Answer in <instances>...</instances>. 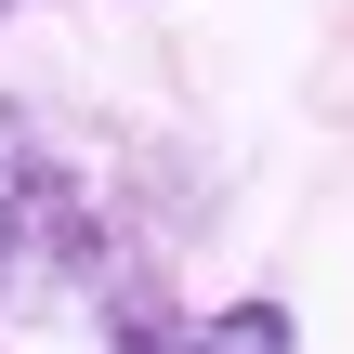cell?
Returning a JSON list of instances; mask_svg holds the SVG:
<instances>
[{
  "instance_id": "cell-1",
  "label": "cell",
  "mask_w": 354,
  "mask_h": 354,
  "mask_svg": "<svg viewBox=\"0 0 354 354\" xmlns=\"http://www.w3.org/2000/svg\"><path fill=\"white\" fill-rule=\"evenodd\" d=\"M66 263H92V197L53 171V131L0 92V289H39Z\"/></svg>"
},
{
  "instance_id": "cell-2",
  "label": "cell",
  "mask_w": 354,
  "mask_h": 354,
  "mask_svg": "<svg viewBox=\"0 0 354 354\" xmlns=\"http://www.w3.org/2000/svg\"><path fill=\"white\" fill-rule=\"evenodd\" d=\"M118 354H289V315L276 302H223L197 328H158V302H118Z\"/></svg>"
},
{
  "instance_id": "cell-3",
  "label": "cell",
  "mask_w": 354,
  "mask_h": 354,
  "mask_svg": "<svg viewBox=\"0 0 354 354\" xmlns=\"http://www.w3.org/2000/svg\"><path fill=\"white\" fill-rule=\"evenodd\" d=\"M0 13H13V0H0Z\"/></svg>"
}]
</instances>
